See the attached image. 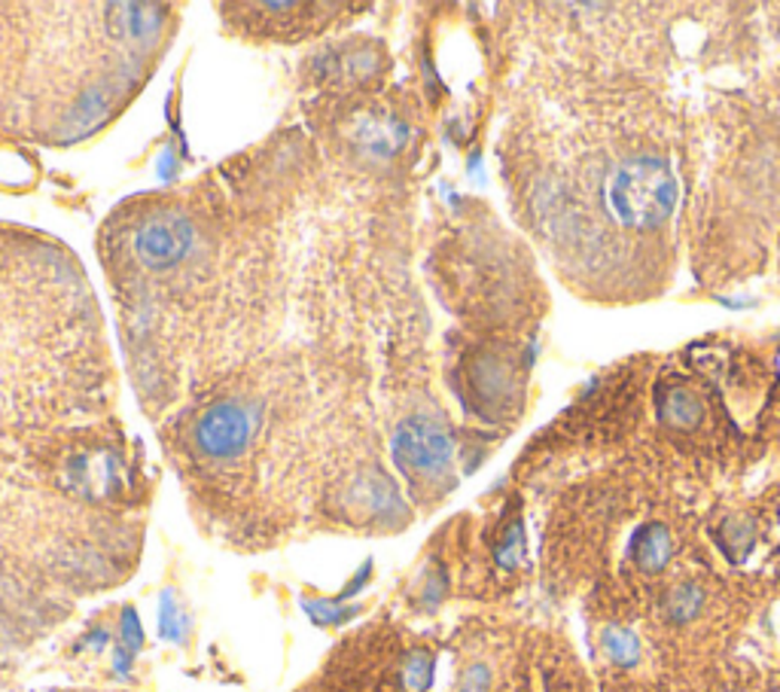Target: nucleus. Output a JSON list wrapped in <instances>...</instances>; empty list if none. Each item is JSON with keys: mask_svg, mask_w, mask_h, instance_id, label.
Wrapping results in <instances>:
<instances>
[{"mask_svg": "<svg viewBox=\"0 0 780 692\" xmlns=\"http://www.w3.org/2000/svg\"><path fill=\"white\" fill-rule=\"evenodd\" d=\"M606 201L616 220L634 229H655L677 205V177L671 168L655 159L641 156L622 162L606 180Z\"/></svg>", "mask_w": 780, "mask_h": 692, "instance_id": "nucleus-1", "label": "nucleus"}, {"mask_svg": "<svg viewBox=\"0 0 780 692\" xmlns=\"http://www.w3.org/2000/svg\"><path fill=\"white\" fill-rule=\"evenodd\" d=\"M257 434V412L238 399H220L198 415L192 424V443L198 455L210 461H235L250 448Z\"/></svg>", "mask_w": 780, "mask_h": 692, "instance_id": "nucleus-2", "label": "nucleus"}, {"mask_svg": "<svg viewBox=\"0 0 780 692\" xmlns=\"http://www.w3.org/2000/svg\"><path fill=\"white\" fill-rule=\"evenodd\" d=\"M455 455L452 434L427 415H412L396 427L394 461L408 480H436L443 476Z\"/></svg>", "mask_w": 780, "mask_h": 692, "instance_id": "nucleus-3", "label": "nucleus"}, {"mask_svg": "<svg viewBox=\"0 0 780 692\" xmlns=\"http://www.w3.org/2000/svg\"><path fill=\"white\" fill-rule=\"evenodd\" d=\"M135 254L147 269L165 271L189 257L196 245V229L189 217L177 211H152L135 226Z\"/></svg>", "mask_w": 780, "mask_h": 692, "instance_id": "nucleus-4", "label": "nucleus"}, {"mask_svg": "<svg viewBox=\"0 0 780 692\" xmlns=\"http://www.w3.org/2000/svg\"><path fill=\"white\" fill-rule=\"evenodd\" d=\"M671 552H674V543H671V534L659 522H650V525H641L631 537V558L641 567L643 574H659L664 564L671 562Z\"/></svg>", "mask_w": 780, "mask_h": 692, "instance_id": "nucleus-5", "label": "nucleus"}, {"mask_svg": "<svg viewBox=\"0 0 780 692\" xmlns=\"http://www.w3.org/2000/svg\"><path fill=\"white\" fill-rule=\"evenodd\" d=\"M156 632H159V641H168V644L184 646L189 641V625L187 607L180 604L175 589H165L159 595V611H156Z\"/></svg>", "mask_w": 780, "mask_h": 692, "instance_id": "nucleus-6", "label": "nucleus"}, {"mask_svg": "<svg viewBox=\"0 0 780 692\" xmlns=\"http://www.w3.org/2000/svg\"><path fill=\"white\" fill-rule=\"evenodd\" d=\"M717 543H720L722 552H725L734 564H741L747 555H750V550H753V543H757V525H753V518H729V522L717 531Z\"/></svg>", "mask_w": 780, "mask_h": 692, "instance_id": "nucleus-7", "label": "nucleus"}, {"mask_svg": "<svg viewBox=\"0 0 780 692\" xmlns=\"http://www.w3.org/2000/svg\"><path fill=\"white\" fill-rule=\"evenodd\" d=\"M601 644H604L610 662L619 665V669H634L638 659H641V641L625 625H606L604 634H601Z\"/></svg>", "mask_w": 780, "mask_h": 692, "instance_id": "nucleus-8", "label": "nucleus"}, {"mask_svg": "<svg viewBox=\"0 0 780 692\" xmlns=\"http://www.w3.org/2000/svg\"><path fill=\"white\" fill-rule=\"evenodd\" d=\"M704 607V589L699 583H683L668 592L664 599V613L671 622H689L695 620Z\"/></svg>", "mask_w": 780, "mask_h": 692, "instance_id": "nucleus-9", "label": "nucleus"}, {"mask_svg": "<svg viewBox=\"0 0 780 692\" xmlns=\"http://www.w3.org/2000/svg\"><path fill=\"white\" fill-rule=\"evenodd\" d=\"M433 671H436V659L427 650H412L406 659H403V669H399V683L406 692H427L433 683Z\"/></svg>", "mask_w": 780, "mask_h": 692, "instance_id": "nucleus-10", "label": "nucleus"}, {"mask_svg": "<svg viewBox=\"0 0 780 692\" xmlns=\"http://www.w3.org/2000/svg\"><path fill=\"white\" fill-rule=\"evenodd\" d=\"M662 418L674 427H695L701 418L699 399L687 394V391H668L662 399Z\"/></svg>", "mask_w": 780, "mask_h": 692, "instance_id": "nucleus-11", "label": "nucleus"}, {"mask_svg": "<svg viewBox=\"0 0 780 692\" xmlns=\"http://www.w3.org/2000/svg\"><path fill=\"white\" fill-rule=\"evenodd\" d=\"M303 611L317 625H345V622L354 620L361 613V607L357 604H345V601L338 599H303Z\"/></svg>", "mask_w": 780, "mask_h": 692, "instance_id": "nucleus-12", "label": "nucleus"}, {"mask_svg": "<svg viewBox=\"0 0 780 692\" xmlns=\"http://www.w3.org/2000/svg\"><path fill=\"white\" fill-rule=\"evenodd\" d=\"M494 558H497V564H501V567H506V571L519 567V562L524 558L522 522H513V525L506 528V534H503L501 543L494 546Z\"/></svg>", "mask_w": 780, "mask_h": 692, "instance_id": "nucleus-13", "label": "nucleus"}, {"mask_svg": "<svg viewBox=\"0 0 780 692\" xmlns=\"http://www.w3.org/2000/svg\"><path fill=\"white\" fill-rule=\"evenodd\" d=\"M119 646H126L131 656H138L144 650V625H140V616L135 607H122V616H119Z\"/></svg>", "mask_w": 780, "mask_h": 692, "instance_id": "nucleus-14", "label": "nucleus"}, {"mask_svg": "<svg viewBox=\"0 0 780 692\" xmlns=\"http://www.w3.org/2000/svg\"><path fill=\"white\" fill-rule=\"evenodd\" d=\"M488 686H491V671L488 665H482V662L470 665V669L461 674V681H457V692H488Z\"/></svg>", "mask_w": 780, "mask_h": 692, "instance_id": "nucleus-15", "label": "nucleus"}, {"mask_svg": "<svg viewBox=\"0 0 780 692\" xmlns=\"http://www.w3.org/2000/svg\"><path fill=\"white\" fill-rule=\"evenodd\" d=\"M445 574L443 571H431L427 574V583H424V592H421V599H424V607L427 611H433V607H440V601L445 599Z\"/></svg>", "mask_w": 780, "mask_h": 692, "instance_id": "nucleus-16", "label": "nucleus"}, {"mask_svg": "<svg viewBox=\"0 0 780 692\" xmlns=\"http://www.w3.org/2000/svg\"><path fill=\"white\" fill-rule=\"evenodd\" d=\"M110 671L117 681H129L131 671H135V656H131L126 646H113V656H110Z\"/></svg>", "mask_w": 780, "mask_h": 692, "instance_id": "nucleus-17", "label": "nucleus"}, {"mask_svg": "<svg viewBox=\"0 0 780 692\" xmlns=\"http://www.w3.org/2000/svg\"><path fill=\"white\" fill-rule=\"evenodd\" d=\"M107 641H110V634H107L105 629H95V632H89L86 637H82L80 646H89V650H105Z\"/></svg>", "mask_w": 780, "mask_h": 692, "instance_id": "nucleus-18", "label": "nucleus"}]
</instances>
